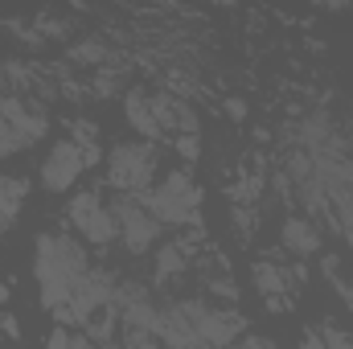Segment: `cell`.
Instances as JSON below:
<instances>
[{
  "label": "cell",
  "mask_w": 353,
  "mask_h": 349,
  "mask_svg": "<svg viewBox=\"0 0 353 349\" xmlns=\"http://www.w3.org/2000/svg\"><path fill=\"white\" fill-rule=\"evenodd\" d=\"M33 251H37L33 275H37V288H41V304H46L50 312H58V308H66V300H70L79 275L87 271V251H83L74 239H66V235H46V230L33 239Z\"/></svg>",
  "instance_id": "cell-1"
},
{
  "label": "cell",
  "mask_w": 353,
  "mask_h": 349,
  "mask_svg": "<svg viewBox=\"0 0 353 349\" xmlns=\"http://www.w3.org/2000/svg\"><path fill=\"white\" fill-rule=\"evenodd\" d=\"M197 201H201V193L193 189V173H189V169H173L157 189L144 193V206L152 210V218L176 222V226L197 222Z\"/></svg>",
  "instance_id": "cell-2"
},
{
  "label": "cell",
  "mask_w": 353,
  "mask_h": 349,
  "mask_svg": "<svg viewBox=\"0 0 353 349\" xmlns=\"http://www.w3.org/2000/svg\"><path fill=\"white\" fill-rule=\"evenodd\" d=\"M152 165H157L152 144H115L107 157V177L119 193H144L152 185Z\"/></svg>",
  "instance_id": "cell-3"
},
{
  "label": "cell",
  "mask_w": 353,
  "mask_h": 349,
  "mask_svg": "<svg viewBox=\"0 0 353 349\" xmlns=\"http://www.w3.org/2000/svg\"><path fill=\"white\" fill-rule=\"evenodd\" d=\"M111 214H115V226H119V239H123L128 255H144V251L157 243V235H161V218H152V210H148L144 201H136V197H119V201L111 206Z\"/></svg>",
  "instance_id": "cell-4"
},
{
  "label": "cell",
  "mask_w": 353,
  "mask_h": 349,
  "mask_svg": "<svg viewBox=\"0 0 353 349\" xmlns=\"http://www.w3.org/2000/svg\"><path fill=\"white\" fill-rule=\"evenodd\" d=\"M111 296H115L111 275H107V271H90L87 267V271L79 275V283H74L66 308H58V321H66V325H87L103 304H111Z\"/></svg>",
  "instance_id": "cell-5"
},
{
  "label": "cell",
  "mask_w": 353,
  "mask_h": 349,
  "mask_svg": "<svg viewBox=\"0 0 353 349\" xmlns=\"http://www.w3.org/2000/svg\"><path fill=\"white\" fill-rule=\"evenodd\" d=\"M66 218L79 226V235L94 243V247H107L111 239H119V226H115V214L103 206V197L99 193H79L70 206H66Z\"/></svg>",
  "instance_id": "cell-6"
},
{
  "label": "cell",
  "mask_w": 353,
  "mask_h": 349,
  "mask_svg": "<svg viewBox=\"0 0 353 349\" xmlns=\"http://www.w3.org/2000/svg\"><path fill=\"white\" fill-rule=\"evenodd\" d=\"M83 169H87V157H83L79 140H58L41 161V189L46 193H66L83 177Z\"/></svg>",
  "instance_id": "cell-7"
},
{
  "label": "cell",
  "mask_w": 353,
  "mask_h": 349,
  "mask_svg": "<svg viewBox=\"0 0 353 349\" xmlns=\"http://www.w3.org/2000/svg\"><path fill=\"white\" fill-rule=\"evenodd\" d=\"M0 119L17 132V140L21 144H33V140H41L46 136V128H50V119L41 115V111H33V107H25L17 94H0Z\"/></svg>",
  "instance_id": "cell-8"
},
{
  "label": "cell",
  "mask_w": 353,
  "mask_h": 349,
  "mask_svg": "<svg viewBox=\"0 0 353 349\" xmlns=\"http://www.w3.org/2000/svg\"><path fill=\"white\" fill-rule=\"evenodd\" d=\"M279 243H283V251H292V255H300V259L321 251V235H316V226H312L308 218H288L283 230H279Z\"/></svg>",
  "instance_id": "cell-9"
},
{
  "label": "cell",
  "mask_w": 353,
  "mask_h": 349,
  "mask_svg": "<svg viewBox=\"0 0 353 349\" xmlns=\"http://www.w3.org/2000/svg\"><path fill=\"white\" fill-rule=\"evenodd\" d=\"M123 107H128V123H132L144 140H157V136H161V119H157V111H152V99H144V90H132Z\"/></svg>",
  "instance_id": "cell-10"
},
{
  "label": "cell",
  "mask_w": 353,
  "mask_h": 349,
  "mask_svg": "<svg viewBox=\"0 0 353 349\" xmlns=\"http://www.w3.org/2000/svg\"><path fill=\"white\" fill-rule=\"evenodd\" d=\"M21 197H25V181L17 177H0V235L4 230H12V222H17V214H21Z\"/></svg>",
  "instance_id": "cell-11"
},
{
  "label": "cell",
  "mask_w": 353,
  "mask_h": 349,
  "mask_svg": "<svg viewBox=\"0 0 353 349\" xmlns=\"http://www.w3.org/2000/svg\"><path fill=\"white\" fill-rule=\"evenodd\" d=\"M66 58L79 62V66H99V62L107 58V46H103V41H74Z\"/></svg>",
  "instance_id": "cell-12"
},
{
  "label": "cell",
  "mask_w": 353,
  "mask_h": 349,
  "mask_svg": "<svg viewBox=\"0 0 353 349\" xmlns=\"http://www.w3.org/2000/svg\"><path fill=\"white\" fill-rule=\"evenodd\" d=\"M181 247H176V243H169V247H161V251H157V279H169V275H173V271H181Z\"/></svg>",
  "instance_id": "cell-13"
},
{
  "label": "cell",
  "mask_w": 353,
  "mask_h": 349,
  "mask_svg": "<svg viewBox=\"0 0 353 349\" xmlns=\"http://www.w3.org/2000/svg\"><path fill=\"white\" fill-rule=\"evenodd\" d=\"M333 197H337V210H341V222L353 230V185H329Z\"/></svg>",
  "instance_id": "cell-14"
},
{
  "label": "cell",
  "mask_w": 353,
  "mask_h": 349,
  "mask_svg": "<svg viewBox=\"0 0 353 349\" xmlns=\"http://www.w3.org/2000/svg\"><path fill=\"white\" fill-rule=\"evenodd\" d=\"M176 152H181L185 161H197V157H201V144H197V132H181V136H176Z\"/></svg>",
  "instance_id": "cell-15"
},
{
  "label": "cell",
  "mask_w": 353,
  "mask_h": 349,
  "mask_svg": "<svg viewBox=\"0 0 353 349\" xmlns=\"http://www.w3.org/2000/svg\"><path fill=\"white\" fill-rule=\"evenodd\" d=\"M12 148H21V140H17V132H12V128H8V123L0 119V161H4V157H8Z\"/></svg>",
  "instance_id": "cell-16"
},
{
  "label": "cell",
  "mask_w": 353,
  "mask_h": 349,
  "mask_svg": "<svg viewBox=\"0 0 353 349\" xmlns=\"http://www.w3.org/2000/svg\"><path fill=\"white\" fill-rule=\"evenodd\" d=\"M0 333H4V337H12V341H21V325H17V317H12V312H4V317H0Z\"/></svg>",
  "instance_id": "cell-17"
},
{
  "label": "cell",
  "mask_w": 353,
  "mask_h": 349,
  "mask_svg": "<svg viewBox=\"0 0 353 349\" xmlns=\"http://www.w3.org/2000/svg\"><path fill=\"white\" fill-rule=\"evenodd\" d=\"M226 115H230L234 123H243V119H247V103H243V99H226Z\"/></svg>",
  "instance_id": "cell-18"
},
{
  "label": "cell",
  "mask_w": 353,
  "mask_h": 349,
  "mask_svg": "<svg viewBox=\"0 0 353 349\" xmlns=\"http://www.w3.org/2000/svg\"><path fill=\"white\" fill-rule=\"evenodd\" d=\"M333 288H337V296H345V304H353V283L350 279H337V275H333Z\"/></svg>",
  "instance_id": "cell-19"
},
{
  "label": "cell",
  "mask_w": 353,
  "mask_h": 349,
  "mask_svg": "<svg viewBox=\"0 0 353 349\" xmlns=\"http://www.w3.org/2000/svg\"><path fill=\"white\" fill-rule=\"evenodd\" d=\"M50 346H74V337H70L66 329H54V333H50Z\"/></svg>",
  "instance_id": "cell-20"
},
{
  "label": "cell",
  "mask_w": 353,
  "mask_h": 349,
  "mask_svg": "<svg viewBox=\"0 0 353 349\" xmlns=\"http://www.w3.org/2000/svg\"><path fill=\"white\" fill-rule=\"evenodd\" d=\"M12 90V79H8V62H0V94Z\"/></svg>",
  "instance_id": "cell-21"
},
{
  "label": "cell",
  "mask_w": 353,
  "mask_h": 349,
  "mask_svg": "<svg viewBox=\"0 0 353 349\" xmlns=\"http://www.w3.org/2000/svg\"><path fill=\"white\" fill-rule=\"evenodd\" d=\"M321 4H329V8H350V0H321Z\"/></svg>",
  "instance_id": "cell-22"
}]
</instances>
